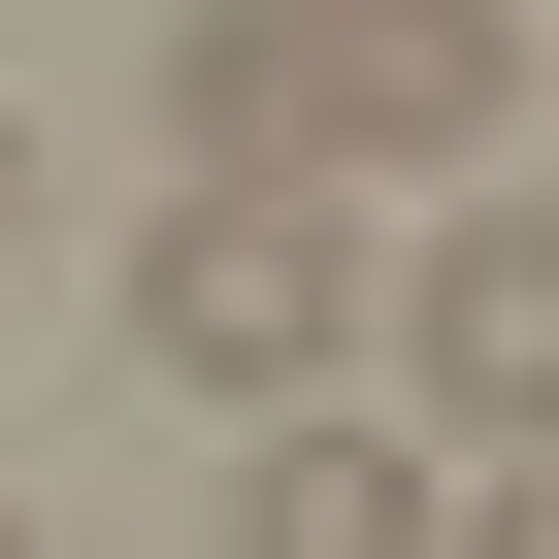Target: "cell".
<instances>
[{
  "label": "cell",
  "mask_w": 559,
  "mask_h": 559,
  "mask_svg": "<svg viewBox=\"0 0 559 559\" xmlns=\"http://www.w3.org/2000/svg\"><path fill=\"white\" fill-rule=\"evenodd\" d=\"M526 132V0H165V165L230 198H395Z\"/></svg>",
  "instance_id": "cell-1"
},
{
  "label": "cell",
  "mask_w": 559,
  "mask_h": 559,
  "mask_svg": "<svg viewBox=\"0 0 559 559\" xmlns=\"http://www.w3.org/2000/svg\"><path fill=\"white\" fill-rule=\"evenodd\" d=\"M132 362L230 395V428H297V395L362 362V198H230V165H165V198H132Z\"/></svg>",
  "instance_id": "cell-2"
},
{
  "label": "cell",
  "mask_w": 559,
  "mask_h": 559,
  "mask_svg": "<svg viewBox=\"0 0 559 559\" xmlns=\"http://www.w3.org/2000/svg\"><path fill=\"white\" fill-rule=\"evenodd\" d=\"M526 362H559V230H526V198H461V230H428V395H461V428H526Z\"/></svg>",
  "instance_id": "cell-3"
},
{
  "label": "cell",
  "mask_w": 559,
  "mask_h": 559,
  "mask_svg": "<svg viewBox=\"0 0 559 559\" xmlns=\"http://www.w3.org/2000/svg\"><path fill=\"white\" fill-rule=\"evenodd\" d=\"M230 559H428V461L297 395V428H263V461H230Z\"/></svg>",
  "instance_id": "cell-4"
},
{
  "label": "cell",
  "mask_w": 559,
  "mask_h": 559,
  "mask_svg": "<svg viewBox=\"0 0 559 559\" xmlns=\"http://www.w3.org/2000/svg\"><path fill=\"white\" fill-rule=\"evenodd\" d=\"M0 230H34V132H0Z\"/></svg>",
  "instance_id": "cell-5"
},
{
  "label": "cell",
  "mask_w": 559,
  "mask_h": 559,
  "mask_svg": "<svg viewBox=\"0 0 559 559\" xmlns=\"http://www.w3.org/2000/svg\"><path fill=\"white\" fill-rule=\"evenodd\" d=\"M0 559H34V493H0Z\"/></svg>",
  "instance_id": "cell-6"
}]
</instances>
